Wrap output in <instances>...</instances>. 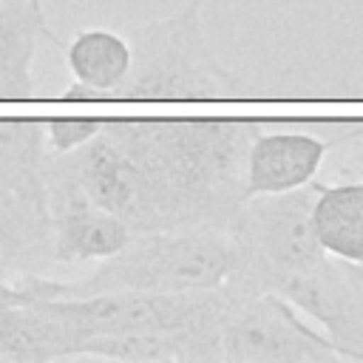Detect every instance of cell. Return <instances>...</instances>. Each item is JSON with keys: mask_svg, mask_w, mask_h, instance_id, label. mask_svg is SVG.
<instances>
[{"mask_svg": "<svg viewBox=\"0 0 363 363\" xmlns=\"http://www.w3.org/2000/svg\"><path fill=\"white\" fill-rule=\"evenodd\" d=\"M261 125L233 116L105 119L102 133L147 176L153 230H230Z\"/></svg>", "mask_w": 363, "mask_h": 363, "instance_id": "1", "label": "cell"}, {"mask_svg": "<svg viewBox=\"0 0 363 363\" xmlns=\"http://www.w3.org/2000/svg\"><path fill=\"white\" fill-rule=\"evenodd\" d=\"M238 264V241L227 230H153L133 238L85 278L17 275L20 298H82L96 292H204L230 281Z\"/></svg>", "mask_w": 363, "mask_h": 363, "instance_id": "2", "label": "cell"}, {"mask_svg": "<svg viewBox=\"0 0 363 363\" xmlns=\"http://www.w3.org/2000/svg\"><path fill=\"white\" fill-rule=\"evenodd\" d=\"M130 71L119 99H235L241 82L216 60L199 3H187L176 14L139 23L128 34Z\"/></svg>", "mask_w": 363, "mask_h": 363, "instance_id": "3", "label": "cell"}, {"mask_svg": "<svg viewBox=\"0 0 363 363\" xmlns=\"http://www.w3.org/2000/svg\"><path fill=\"white\" fill-rule=\"evenodd\" d=\"M221 318V360L235 363H332L343 360L332 340L315 332L298 306L278 292H247L233 281Z\"/></svg>", "mask_w": 363, "mask_h": 363, "instance_id": "4", "label": "cell"}, {"mask_svg": "<svg viewBox=\"0 0 363 363\" xmlns=\"http://www.w3.org/2000/svg\"><path fill=\"white\" fill-rule=\"evenodd\" d=\"M318 187V182H309L286 193L247 196L227 230L252 255L269 292H275L281 278L315 269L326 261L312 221Z\"/></svg>", "mask_w": 363, "mask_h": 363, "instance_id": "5", "label": "cell"}, {"mask_svg": "<svg viewBox=\"0 0 363 363\" xmlns=\"http://www.w3.org/2000/svg\"><path fill=\"white\" fill-rule=\"evenodd\" d=\"M45 193L54 264L71 267L82 261H105L133 238V230L111 210L91 201L82 187L51 162V156L45 159Z\"/></svg>", "mask_w": 363, "mask_h": 363, "instance_id": "6", "label": "cell"}, {"mask_svg": "<svg viewBox=\"0 0 363 363\" xmlns=\"http://www.w3.org/2000/svg\"><path fill=\"white\" fill-rule=\"evenodd\" d=\"M326 153L329 142L309 130H255L244 159V196L286 193L315 182Z\"/></svg>", "mask_w": 363, "mask_h": 363, "instance_id": "7", "label": "cell"}, {"mask_svg": "<svg viewBox=\"0 0 363 363\" xmlns=\"http://www.w3.org/2000/svg\"><path fill=\"white\" fill-rule=\"evenodd\" d=\"M51 213L48 199L26 193L0 179V272L17 275H51Z\"/></svg>", "mask_w": 363, "mask_h": 363, "instance_id": "8", "label": "cell"}, {"mask_svg": "<svg viewBox=\"0 0 363 363\" xmlns=\"http://www.w3.org/2000/svg\"><path fill=\"white\" fill-rule=\"evenodd\" d=\"M0 352L17 363L74 357L77 335L48 298H20L0 306Z\"/></svg>", "mask_w": 363, "mask_h": 363, "instance_id": "9", "label": "cell"}, {"mask_svg": "<svg viewBox=\"0 0 363 363\" xmlns=\"http://www.w3.org/2000/svg\"><path fill=\"white\" fill-rule=\"evenodd\" d=\"M40 40H57L40 0H0V102L34 99V54Z\"/></svg>", "mask_w": 363, "mask_h": 363, "instance_id": "10", "label": "cell"}, {"mask_svg": "<svg viewBox=\"0 0 363 363\" xmlns=\"http://www.w3.org/2000/svg\"><path fill=\"white\" fill-rule=\"evenodd\" d=\"M65 60L74 82L65 88L62 99H105L116 96L122 82L128 79L133 54L128 37L105 28H88L79 31L65 45Z\"/></svg>", "mask_w": 363, "mask_h": 363, "instance_id": "11", "label": "cell"}, {"mask_svg": "<svg viewBox=\"0 0 363 363\" xmlns=\"http://www.w3.org/2000/svg\"><path fill=\"white\" fill-rule=\"evenodd\" d=\"M77 357L113 360H221V335L204 329H136L88 337Z\"/></svg>", "mask_w": 363, "mask_h": 363, "instance_id": "12", "label": "cell"}, {"mask_svg": "<svg viewBox=\"0 0 363 363\" xmlns=\"http://www.w3.org/2000/svg\"><path fill=\"white\" fill-rule=\"evenodd\" d=\"M312 221L326 255L363 264V176L320 184L312 204Z\"/></svg>", "mask_w": 363, "mask_h": 363, "instance_id": "13", "label": "cell"}, {"mask_svg": "<svg viewBox=\"0 0 363 363\" xmlns=\"http://www.w3.org/2000/svg\"><path fill=\"white\" fill-rule=\"evenodd\" d=\"M102 116H54L43 119V136L48 153H71L91 142L102 130Z\"/></svg>", "mask_w": 363, "mask_h": 363, "instance_id": "14", "label": "cell"}, {"mask_svg": "<svg viewBox=\"0 0 363 363\" xmlns=\"http://www.w3.org/2000/svg\"><path fill=\"white\" fill-rule=\"evenodd\" d=\"M343 269H346V278L354 289V298H357V326H354V354L357 360H363V264H354V261H343Z\"/></svg>", "mask_w": 363, "mask_h": 363, "instance_id": "15", "label": "cell"}, {"mask_svg": "<svg viewBox=\"0 0 363 363\" xmlns=\"http://www.w3.org/2000/svg\"><path fill=\"white\" fill-rule=\"evenodd\" d=\"M354 130H357V136H360V147H357V167H360V176H363V122H357V125H354Z\"/></svg>", "mask_w": 363, "mask_h": 363, "instance_id": "16", "label": "cell"}]
</instances>
